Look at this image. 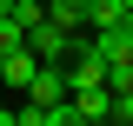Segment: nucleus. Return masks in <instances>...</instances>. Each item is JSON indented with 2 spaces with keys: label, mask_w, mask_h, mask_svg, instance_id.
Segmentation results:
<instances>
[{
  "label": "nucleus",
  "mask_w": 133,
  "mask_h": 126,
  "mask_svg": "<svg viewBox=\"0 0 133 126\" xmlns=\"http://www.w3.org/2000/svg\"><path fill=\"white\" fill-rule=\"evenodd\" d=\"M7 13H14V0H0V20H7Z\"/></svg>",
  "instance_id": "obj_10"
},
{
  "label": "nucleus",
  "mask_w": 133,
  "mask_h": 126,
  "mask_svg": "<svg viewBox=\"0 0 133 126\" xmlns=\"http://www.w3.org/2000/svg\"><path fill=\"white\" fill-rule=\"evenodd\" d=\"M127 13H133V0H127Z\"/></svg>",
  "instance_id": "obj_11"
},
{
  "label": "nucleus",
  "mask_w": 133,
  "mask_h": 126,
  "mask_svg": "<svg viewBox=\"0 0 133 126\" xmlns=\"http://www.w3.org/2000/svg\"><path fill=\"white\" fill-rule=\"evenodd\" d=\"M33 73H40V60H33L27 47L0 53V86H7V93H27V86H33Z\"/></svg>",
  "instance_id": "obj_2"
},
{
  "label": "nucleus",
  "mask_w": 133,
  "mask_h": 126,
  "mask_svg": "<svg viewBox=\"0 0 133 126\" xmlns=\"http://www.w3.org/2000/svg\"><path fill=\"white\" fill-rule=\"evenodd\" d=\"M73 106H80V120H113V93H107V80H100V86H80Z\"/></svg>",
  "instance_id": "obj_4"
},
{
  "label": "nucleus",
  "mask_w": 133,
  "mask_h": 126,
  "mask_svg": "<svg viewBox=\"0 0 133 126\" xmlns=\"http://www.w3.org/2000/svg\"><path fill=\"white\" fill-rule=\"evenodd\" d=\"M27 53L47 66H66V27H53V20H33L27 27Z\"/></svg>",
  "instance_id": "obj_1"
},
{
  "label": "nucleus",
  "mask_w": 133,
  "mask_h": 126,
  "mask_svg": "<svg viewBox=\"0 0 133 126\" xmlns=\"http://www.w3.org/2000/svg\"><path fill=\"white\" fill-rule=\"evenodd\" d=\"M0 126H20V120H14V113H7V106H0Z\"/></svg>",
  "instance_id": "obj_9"
},
{
  "label": "nucleus",
  "mask_w": 133,
  "mask_h": 126,
  "mask_svg": "<svg viewBox=\"0 0 133 126\" xmlns=\"http://www.w3.org/2000/svg\"><path fill=\"white\" fill-rule=\"evenodd\" d=\"M113 120H133V86H127V93H113Z\"/></svg>",
  "instance_id": "obj_8"
},
{
  "label": "nucleus",
  "mask_w": 133,
  "mask_h": 126,
  "mask_svg": "<svg viewBox=\"0 0 133 126\" xmlns=\"http://www.w3.org/2000/svg\"><path fill=\"white\" fill-rule=\"evenodd\" d=\"M27 100H33V106H53V100H66V66H47V60H40V73H33Z\"/></svg>",
  "instance_id": "obj_3"
},
{
  "label": "nucleus",
  "mask_w": 133,
  "mask_h": 126,
  "mask_svg": "<svg viewBox=\"0 0 133 126\" xmlns=\"http://www.w3.org/2000/svg\"><path fill=\"white\" fill-rule=\"evenodd\" d=\"M14 47H27V27L7 13V20H0V53H14Z\"/></svg>",
  "instance_id": "obj_7"
},
{
  "label": "nucleus",
  "mask_w": 133,
  "mask_h": 126,
  "mask_svg": "<svg viewBox=\"0 0 133 126\" xmlns=\"http://www.w3.org/2000/svg\"><path fill=\"white\" fill-rule=\"evenodd\" d=\"M127 20V0H87V27H120Z\"/></svg>",
  "instance_id": "obj_5"
},
{
  "label": "nucleus",
  "mask_w": 133,
  "mask_h": 126,
  "mask_svg": "<svg viewBox=\"0 0 133 126\" xmlns=\"http://www.w3.org/2000/svg\"><path fill=\"white\" fill-rule=\"evenodd\" d=\"M40 126H87V120H80V106H73V93H66V100H53V106H40Z\"/></svg>",
  "instance_id": "obj_6"
}]
</instances>
